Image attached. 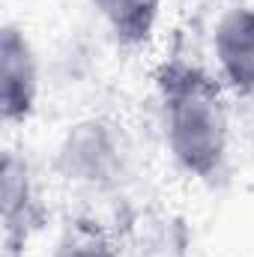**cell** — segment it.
<instances>
[{"instance_id": "52a82bcc", "label": "cell", "mask_w": 254, "mask_h": 257, "mask_svg": "<svg viewBox=\"0 0 254 257\" xmlns=\"http://www.w3.org/2000/svg\"><path fill=\"white\" fill-rule=\"evenodd\" d=\"M57 257H111V254H108L105 248L90 245V242H72V245L60 248V254Z\"/></svg>"}, {"instance_id": "277c9868", "label": "cell", "mask_w": 254, "mask_h": 257, "mask_svg": "<svg viewBox=\"0 0 254 257\" xmlns=\"http://www.w3.org/2000/svg\"><path fill=\"white\" fill-rule=\"evenodd\" d=\"M215 60L230 90L254 93V6H236L215 27Z\"/></svg>"}, {"instance_id": "8992f818", "label": "cell", "mask_w": 254, "mask_h": 257, "mask_svg": "<svg viewBox=\"0 0 254 257\" xmlns=\"http://www.w3.org/2000/svg\"><path fill=\"white\" fill-rule=\"evenodd\" d=\"M3 224L6 236L12 239L18 230L27 233V224L33 221V192H30V177L27 165L18 162L12 153L3 159Z\"/></svg>"}, {"instance_id": "7a4b0ae2", "label": "cell", "mask_w": 254, "mask_h": 257, "mask_svg": "<svg viewBox=\"0 0 254 257\" xmlns=\"http://www.w3.org/2000/svg\"><path fill=\"white\" fill-rule=\"evenodd\" d=\"M0 105H3V120L18 123L27 120L36 96H39V66L30 42L24 33L12 24L3 27L0 36Z\"/></svg>"}, {"instance_id": "5b68a950", "label": "cell", "mask_w": 254, "mask_h": 257, "mask_svg": "<svg viewBox=\"0 0 254 257\" xmlns=\"http://www.w3.org/2000/svg\"><path fill=\"white\" fill-rule=\"evenodd\" d=\"M120 45L135 48L153 36L162 0H90Z\"/></svg>"}, {"instance_id": "6da1fadb", "label": "cell", "mask_w": 254, "mask_h": 257, "mask_svg": "<svg viewBox=\"0 0 254 257\" xmlns=\"http://www.w3.org/2000/svg\"><path fill=\"white\" fill-rule=\"evenodd\" d=\"M168 147L191 177H212L227 153V108L221 87L197 66L171 63L159 75Z\"/></svg>"}, {"instance_id": "3957f363", "label": "cell", "mask_w": 254, "mask_h": 257, "mask_svg": "<svg viewBox=\"0 0 254 257\" xmlns=\"http://www.w3.org/2000/svg\"><path fill=\"white\" fill-rule=\"evenodd\" d=\"M60 168L78 183H108L120 168V144L114 132L99 120L78 123L60 147Z\"/></svg>"}]
</instances>
